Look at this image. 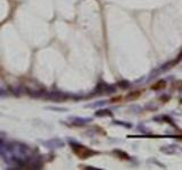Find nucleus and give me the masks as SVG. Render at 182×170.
Listing matches in <instances>:
<instances>
[{
    "mask_svg": "<svg viewBox=\"0 0 182 170\" xmlns=\"http://www.w3.org/2000/svg\"><path fill=\"white\" fill-rule=\"evenodd\" d=\"M74 152L80 158H88L90 154H92V151L88 150L84 146H76V147H74Z\"/></svg>",
    "mask_w": 182,
    "mask_h": 170,
    "instance_id": "f257e3e1",
    "label": "nucleus"
}]
</instances>
